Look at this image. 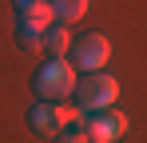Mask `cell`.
I'll return each mask as SVG.
<instances>
[{
  "label": "cell",
  "mask_w": 147,
  "mask_h": 143,
  "mask_svg": "<svg viewBox=\"0 0 147 143\" xmlns=\"http://www.w3.org/2000/svg\"><path fill=\"white\" fill-rule=\"evenodd\" d=\"M12 8H16V16H24V20H44V24L56 20L48 0H12Z\"/></svg>",
  "instance_id": "obj_8"
},
{
  "label": "cell",
  "mask_w": 147,
  "mask_h": 143,
  "mask_svg": "<svg viewBox=\"0 0 147 143\" xmlns=\"http://www.w3.org/2000/svg\"><path fill=\"white\" fill-rule=\"evenodd\" d=\"M92 135H88V127H84V119H76V123H68L60 135H56V143H88Z\"/></svg>",
  "instance_id": "obj_9"
},
{
  "label": "cell",
  "mask_w": 147,
  "mask_h": 143,
  "mask_svg": "<svg viewBox=\"0 0 147 143\" xmlns=\"http://www.w3.org/2000/svg\"><path fill=\"white\" fill-rule=\"evenodd\" d=\"M52 4V16L60 24H76L88 16V8H92V0H48Z\"/></svg>",
  "instance_id": "obj_6"
},
{
  "label": "cell",
  "mask_w": 147,
  "mask_h": 143,
  "mask_svg": "<svg viewBox=\"0 0 147 143\" xmlns=\"http://www.w3.org/2000/svg\"><path fill=\"white\" fill-rule=\"evenodd\" d=\"M76 107L88 115V111H99V107H111L119 99V80L107 76V72H88L84 84H76Z\"/></svg>",
  "instance_id": "obj_2"
},
{
  "label": "cell",
  "mask_w": 147,
  "mask_h": 143,
  "mask_svg": "<svg viewBox=\"0 0 147 143\" xmlns=\"http://www.w3.org/2000/svg\"><path fill=\"white\" fill-rule=\"evenodd\" d=\"M44 20H24V16H16V44L28 48V52H44Z\"/></svg>",
  "instance_id": "obj_5"
},
{
  "label": "cell",
  "mask_w": 147,
  "mask_h": 143,
  "mask_svg": "<svg viewBox=\"0 0 147 143\" xmlns=\"http://www.w3.org/2000/svg\"><path fill=\"white\" fill-rule=\"evenodd\" d=\"M76 84H80V72H76L72 60H64V56H52L44 60L36 76H32V92L36 99H52V103H60V99H68L76 92Z\"/></svg>",
  "instance_id": "obj_1"
},
{
  "label": "cell",
  "mask_w": 147,
  "mask_h": 143,
  "mask_svg": "<svg viewBox=\"0 0 147 143\" xmlns=\"http://www.w3.org/2000/svg\"><path fill=\"white\" fill-rule=\"evenodd\" d=\"M84 127H88V135H92V139L115 143V139H123V135H127V127H131V123H127V115L111 103V107L88 111V115H84Z\"/></svg>",
  "instance_id": "obj_4"
},
{
  "label": "cell",
  "mask_w": 147,
  "mask_h": 143,
  "mask_svg": "<svg viewBox=\"0 0 147 143\" xmlns=\"http://www.w3.org/2000/svg\"><path fill=\"white\" fill-rule=\"evenodd\" d=\"M68 56H72L76 72H103V64L111 60V40L103 36V32H84V36H72V48H68Z\"/></svg>",
  "instance_id": "obj_3"
},
{
  "label": "cell",
  "mask_w": 147,
  "mask_h": 143,
  "mask_svg": "<svg viewBox=\"0 0 147 143\" xmlns=\"http://www.w3.org/2000/svg\"><path fill=\"white\" fill-rule=\"evenodd\" d=\"M88 143H103V139H88Z\"/></svg>",
  "instance_id": "obj_10"
},
{
  "label": "cell",
  "mask_w": 147,
  "mask_h": 143,
  "mask_svg": "<svg viewBox=\"0 0 147 143\" xmlns=\"http://www.w3.org/2000/svg\"><path fill=\"white\" fill-rule=\"evenodd\" d=\"M68 48H72L68 24H48V28H44V52H52V56H68Z\"/></svg>",
  "instance_id": "obj_7"
}]
</instances>
